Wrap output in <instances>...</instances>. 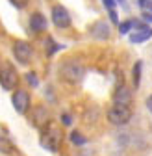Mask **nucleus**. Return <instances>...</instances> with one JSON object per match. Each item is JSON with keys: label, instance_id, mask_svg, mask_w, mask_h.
<instances>
[{"label": "nucleus", "instance_id": "nucleus-15", "mask_svg": "<svg viewBox=\"0 0 152 156\" xmlns=\"http://www.w3.org/2000/svg\"><path fill=\"white\" fill-rule=\"evenodd\" d=\"M71 141H72L74 145H84V143H85L87 140L84 138V136H82V134H80L78 130H74V132L71 134Z\"/></svg>", "mask_w": 152, "mask_h": 156}, {"label": "nucleus", "instance_id": "nucleus-7", "mask_svg": "<svg viewBox=\"0 0 152 156\" xmlns=\"http://www.w3.org/2000/svg\"><path fill=\"white\" fill-rule=\"evenodd\" d=\"M11 102H13V108L19 112V113H26L28 108H30V95L22 89H19L13 93L11 97Z\"/></svg>", "mask_w": 152, "mask_h": 156}, {"label": "nucleus", "instance_id": "nucleus-1", "mask_svg": "<svg viewBox=\"0 0 152 156\" xmlns=\"http://www.w3.org/2000/svg\"><path fill=\"white\" fill-rule=\"evenodd\" d=\"M60 74H61V78H63L65 82H69V84H78V82H82V78L85 74V69H84L82 63L69 60V62H65L60 67Z\"/></svg>", "mask_w": 152, "mask_h": 156}, {"label": "nucleus", "instance_id": "nucleus-12", "mask_svg": "<svg viewBox=\"0 0 152 156\" xmlns=\"http://www.w3.org/2000/svg\"><path fill=\"white\" fill-rule=\"evenodd\" d=\"M47 121H48V113H47V110L41 108V106H37L35 112H33V125H35V126H43Z\"/></svg>", "mask_w": 152, "mask_h": 156}, {"label": "nucleus", "instance_id": "nucleus-22", "mask_svg": "<svg viewBox=\"0 0 152 156\" xmlns=\"http://www.w3.org/2000/svg\"><path fill=\"white\" fill-rule=\"evenodd\" d=\"M147 110H148V112L152 113V95H150L148 99H147Z\"/></svg>", "mask_w": 152, "mask_h": 156}, {"label": "nucleus", "instance_id": "nucleus-2", "mask_svg": "<svg viewBox=\"0 0 152 156\" xmlns=\"http://www.w3.org/2000/svg\"><path fill=\"white\" fill-rule=\"evenodd\" d=\"M108 119L111 125H126L130 119H132V110L130 106H123V104H113L108 112Z\"/></svg>", "mask_w": 152, "mask_h": 156}, {"label": "nucleus", "instance_id": "nucleus-20", "mask_svg": "<svg viewBox=\"0 0 152 156\" xmlns=\"http://www.w3.org/2000/svg\"><path fill=\"white\" fill-rule=\"evenodd\" d=\"M61 121H63V125H71V115L69 113H63L61 115Z\"/></svg>", "mask_w": 152, "mask_h": 156}, {"label": "nucleus", "instance_id": "nucleus-6", "mask_svg": "<svg viewBox=\"0 0 152 156\" xmlns=\"http://www.w3.org/2000/svg\"><path fill=\"white\" fill-rule=\"evenodd\" d=\"M52 23L58 28H69L71 26V15L63 6H54L52 8Z\"/></svg>", "mask_w": 152, "mask_h": 156}, {"label": "nucleus", "instance_id": "nucleus-4", "mask_svg": "<svg viewBox=\"0 0 152 156\" xmlns=\"http://www.w3.org/2000/svg\"><path fill=\"white\" fill-rule=\"evenodd\" d=\"M61 143V132L56 126H48L47 132L43 134V147H47L48 151H58Z\"/></svg>", "mask_w": 152, "mask_h": 156}, {"label": "nucleus", "instance_id": "nucleus-5", "mask_svg": "<svg viewBox=\"0 0 152 156\" xmlns=\"http://www.w3.org/2000/svg\"><path fill=\"white\" fill-rule=\"evenodd\" d=\"M32 54H33V50H32V47H30L26 41H17V43L13 45V56L17 58L19 63L26 65V63L32 60Z\"/></svg>", "mask_w": 152, "mask_h": 156}, {"label": "nucleus", "instance_id": "nucleus-11", "mask_svg": "<svg viewBox=\"0 0 152 156\" xmlns=\"http://www.w3.org/2000/svg\"><path fill=\"white\" fill-rule=\"evenodd\" d=\"M30 28H32V32H43V30H47V19H45V15L33 13L30 17Z\"/></svg>", "mask_w": 152, "mask_h": 156}, {"label": "nucleus", "instance_id": "nucleus-16", "mask_svg": "<svg viewBox=\"0 0 152 156\" xmlns=\"http://www.w3.org/2000/svg\"><path fill=\"white\" fill-rule=\"evenodd\" d=\"M132 28H134V21H124V23L119 24V32L121 34H128Z\"/></svg>", "mask_w": 152, "mask_h": 156}, {"label": "nucleus", "instance_id": "nucleus-14", "mask_svg": "<svg viewBox=\"0 0 152 156\" xmlns=\"http://www.w3.org/2000/svg\"><path fill=\"white\" fill-rule=\"evenodd\" d=\"M45 47H47V54H48V56L56 54V52L61 48L60 45H56V43H54V39H52V37H47V45H45Z\"/></svg>", "mask_w": 152, "mask_h": 156}, {"label": "nucleus", "instance_id": "nucleus-8", "mask_svg": "<svg viewBox=\"0 0 152 156\" xmlns=\"http://www.w3.org/2000/svg\"><path fill=\"white\" fill-rule=\"evenodd\" d=\"M113 102L115 104H123V106H130L132 102V93L126 86H121L117 87V91L113 93Z\"/></svg>", "mask_w": 152, "mask_h": 156}, {"label": "nucleus", "instance_id": "nucleus-10", "mask_svg": "<svg viewBox=\"0 0 152 156\" xmlns=\"http://www.w3.org/2000/svg\"><path fill=\"white\" fill-rule=\"evenodd\" d=\"M91 35H93L95 39H100V41L108 39V37H109V26H108V23H104V21L95 23V24L91 26Z\"/></svg>", "mask_w": 152, "mask_h": 156}, {"label": "nucleus", "instance_id": "nucleus-19", "mask_svg": "<svg viewBox=\"0 0 152 156\" xmlns=\"http://www.w3.org/2000/svg\"><path fill=\"white\" fill-rule=\"evenodd\" d=\"M26 78H28V82H30L32 86H37V76H35V73H28Z\"/></svg>", "mask_w": 152, "mask_h": 156}, {"label": "nucleus", "instance_id": "nucleus-23", "mask_svg": "<svg viewBox=\"0 0 152 156\" xmlns=\"http://www.w3.org/2000/svg\"><path fill=\"white\" fill-rule=\"evenodd\" d=\"M147 2H148V0H139V6H141V8H145V4H147Z\"/></svg>", "mask_w": 152, "mask_h": 156}, {"label": "nucleus", "instance_id": "nucleus-13", "mask_svg": "<svg viewBox=\"0 0 152 156\" xmlns=\"http://www.w3.org/2000/svg\"><path fill=\"white\" fill-rule=\"evenodd\" d=\"M141 69H143V62H136L134 65V86L139 87L141 84Z\"/></svg>", "mask_w": 152, "mask_h": 156}, {"label": "nucleus", "instance_id": "nucleus-3", "mask_svg": "<svg viewBox=\"0 0 152 156\" xmlns=\"http://www.w3.org/2000/svg\"><path fill=\"white\" fill-rule=\"evenodd\" d=\"M19 82V76H17V71L13 69V65L6 63L2 69H0V84H2L4 89H13Z\"/></svg>", "mask_w": 152, "mask_h": 156}, {"label": "nucleus", "instance_id": "nucleus-18", "mask_svg": "<svg viewBox=\"0 0 152 156\" xmlns=\"http://www.w3.org/2000/svg\"><path fill=\"white\" fill-rule=\"evenodd\" d=\"M9 2L17 8V9H24L26 6H28V2H30V0H9Z\"/></svg>", "mask_w": 152, "mask_h": 156}, {"label": "nucleus", "instance_id": "nucleus-21", "mask_svg": "<svg viewBox=\"0 0 152 156\" xmlns=\"http://www.w3.org/2000/svg\"><path fill=\"white\" fill-rule=\"evenodd\" d=\"M143 19H145L147 23H152V13H150V11H145V13H143Z\"/></svg>", "mask_w": 152, "mask_h": 156}, {"label": "nucleus", "instance_id": "nucleus-17", "mask_svg": "<svg viewBox=\"0 0 152 156\" xmlns=\"http://www.w3.org/2000/svg\"><path fill=\"white\" fill-rule=\"evenodd\" d=\"M0 151L2 152H11V143L6 138H0Z\"/></svg>", "mask_w": 152, "mask_h": 156}, {"label": "nucleus", "instance_id": "nucleus-9", "mask_svg": "<svg viewBox=\"0 0 152 156\" xmlns=\"http://www.w3.org/2000/svg\"><path fill=\"white\" fill-rule=\"evenodd\" d=\"M150 37H152V28L150 26H141V28H136L130 34V41L132 43H145Z\"/></svg>", "mask_w": 152, "mask_h": 156}]
</instances>
